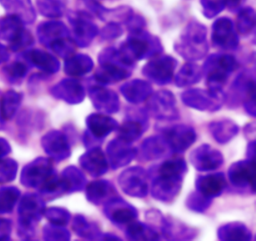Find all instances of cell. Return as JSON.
Listing matches in <instances>:
<instances>
[{
  "mask_svg": "<svg viewBox=\"0 0 256 241\" xmlns=\"http://www.w3.org/2000/svg\"><path fill=\"white\" fill-rule=\"evenodd\" d=\"M186 162L182 159H172L158 168L152 179V194L156 200L172 202L182 192V180L186 174Z\"/></svg>",
  "mask_w": 256,
  "mask_h": 241,
  "instance_id": "6da1fadb",
  "label": "cell"
},
{
  "mask_svg": "<svg viewBox=\"0 0 256 241\" xmlns=\"http://www.w3.org/2000/svg\"><path fill=\"white\" fill-rule=\"evenodd\" d=\"M175 50L178 54L189 62L204 59L209 52V45L206 42V29L202 24L192 22L182 32L179 42H176Z\"/></svg>",
  "mask_w": 256,
  "mask_h": 241,
  "instance_id": "7a4b0ae2",
  "label": "cell"
},
{
  "mask_svg": "<svg viewBox=\"0 0 256 241\" xmlns=\"http://www.w3.org/2000/svg\"><path fill=\"white\" fill-rule=\"evenodd\" d=\"M236 69L238 62L232 55H212L204 65V74H206L210 92L224 94L228 76Z\"/></svg>",
  "mask_w": 256,
  "mask_h": 241,
  "instance_id": "3957f363",
  "label": "cell"
},
{
  "mask_svg": "<svg viewBox=\"0 0 256 241\" xmlns=\"http://www.w3.org/2000/svg\"><path fill=\"white\" fill-rule=\"evenodd\" d=\"M119 50L130 62L135 64L138 60L160 55L162 52V46L155 36L139 32L132 34V36L129 38V40L124 42Z\"/></svg>",
  "mask_w": 256,
  "mask_h": 241,
  "instance_id": "277c9868",
  "label": "cell"
},
{
  "mask_svg": "<svg viewBox=\"0 0 256 241\" xmlns=\"http://www.w3.org/2000/svg\"><path fill=\"white\" fill-rule=\"evenodd\" d=\"M182 100L185 105L200 112H218L224 104L225 95L215 94L202 89H192L182 92Z\"/></svg>",
  "mask_w": 256,
  "mask_h": 241,
  "instance_id": "5b68a950",
  "label": "cell"
},
{
  "mask_svg": "<svg viewBox=\"0 0 256 241\" xmlns=\"http://www.w3.org/2000/svg\"><path fill=\"white\" fill-rule=\"evenodd\" d=\"M122 192L132 198H145L149 192V175L142 168H130L119 178Z\"/></svg>",
  "mask_w": 256,
  "mask_h": 241,
  "instance_id": "8992f818",
  "label": "cell"
},
{
  "mask_svg": "<svg viewBox=\"0 0 256 241\" xmlns=\"http://www.w3.org/2000/svg\"><path fill=\"white\" fill-rule=\"evenodd\" d=\"M148 110L158 120H176L179 110L174 94L166 90L155 92L148 102Z\"/></svg>",
  "mask_w": 256,
  "mask_h": 241,
  "instance_id": "52a82bcc",
  "label": "cell"
},
{
  "mask_svg": "<svg viewBox=\"0 0 256 241\" xmlns=\"http://www.w3.org/2000/svg\"><path fill=\"white\" fill-rule=\"evenodd\" d=\"M54 174L52 160L45 158H38L32 162L28 164L22 172V184L28 188H40Z\"/></svg>",
  "mask_w": 256,
  "mask_h": 241,
  "instance_id": "ba28073f",
  "label": "cell"
},
{
  "mask_svg": "<svg viewBox=\"0 0 256 241\" xmlns=\"http://www.w3.org/2000/svg\"><path fill=\"white\" fill-rule=\"evenodd\" d=\"M178 62L172 56H162L152 60L142 70V74L150 80L159 85L169 84L174 78Z\"/></svg>",
  "mask_w": 256,
  "mask_h": 241,
  "instance_id": "9c48e42d",
  "label": "cell"
},
{
  "mask_svg": "<svg viewBox=\"0 0 256 241\" xmlns=\"http://www.w3.org/2000/svg\"><path fill=\"white\" fill-rule=\"evenodd\" d=\"M162 138L168 142L172 152H184L196 142V132L192 128L186 125H178L165 130Z\"/></svg>",
  "mask_w": 256,
  "mask_h": 241,
  "instance_id": "30bf717a",
  "label": "cell"
},
{
  "mask_svg": "<svg viewBox=\"0 0 256 241\" xmlns=\"http://www.w3.org/2000/svg\"><path fill=\"white\" fill-rule=\"evenodd\" d=\"M45 212V204L39 195L28 194L20 202L19 215L22 228H32L42 219Z\"/></svg>",
  "mask_w": 256,
  "mask_h": 241,
  "instance_id": "8fae6325",
  "label": "cell"
},
{
  "mask_svg": "<svg viewBox=\"0 0 256 241\" xmlns=\"http://www.w3.org/2000/svg\"><path fill=\"white\" fill-rule=\"evenodd\" d=\"M190 162L199 172H212L224 164V156L210 145H202L192 152Z\"/></svg>",
  "mask_w": 256,
  "mask_h": 241,
  "instance_id": "7c38bea8",
  "label": "cell"
},
{
  "mask_svg": "<svg viewBox=\"0 0 256 241\" xmlns=\"http://www.w3.org/2000/svg\"><path fill=\"white\" fill-rule=\"evenodd\" d=\"M136 149L124 140H112L106 149V158L112 169L128 166L136 158Z\"/></svg>",
  "mask_w": 256,
  "mask_h": 241,
  "instance_id": "4fadbf2b",
  "label": "cell"
},
{
  "mask_svg": "<svg viewBox=\"0 0 256 241\" xmlns=\"http://www.w3.org/2000/svg\"><path fill=\"white\" fill-rule=\"evenodd\" d=\"M229 180L236 188H250L256 192V162L244 160L232 165L229 170Z\"/></svg>",
  "mask_w": 256,
  "mask_h": 241,
  "instance_id": "5bb4252c",
  "label": "cell"
},
{
  "mask_svg": "<svg viewBox=\"0 0 256 241\" xmlns=\"http://www.w3.org/2000/svg\"><path fill=\"white\" fill-rule=\"evenodd\" d=\"M42 145L44 152L56 162H64L72 154L68 138L62 132H50L42 138Z\"/></svg>",
  "mask_w": 256,
  "mask_h": 241,
  "instance_id": "9a60e30c",
  "label": "cell"
},
{
  "mask_svg": "<svg viewBox=\"0 0 256 241\" xmlns=\"http://www.w3.org/2000/svg\"><path fill=\"white\" fill-rule=\"evenodd\" d=\"M89 96L92 105L104 114H115L120 109L119 96L112 90L104 86H92L89 89Z\"/></svg>",
  "mask_w": 256,
  "mask_h": 241,
  "instance_id": "2e32d148",
  "label": "cell"
},
{
  "mask_svg": "<svg viewBox=\"0 0 256 241\" xmlns=\"http://www.w3.org/2000/svg\"><path fill=\"white\" fill-rule=\"evenodd\" d=\"M52 96L62 100L68 104L76 105L84 102L85 90L79 82L74 79H65L52 89Z\"/></svg>",
  "mask_w": 256,
  "mask_h": 241,
  "instance_id": "e0dca14e",
  "label": "cell"
},
{
  "mask_svg": "<svg viewBox=\"0 0 256 241\" xmlns=\"http://www.w3.org/2000/svg\"><path fill=\"white\" fill-rule=\"evenodd\" d=\"M79 164L85 172L94 178L106 174L109 170V162L100 148H92L85 152L79 160Z\"/></svg>",
  "mask_w": 256,
  "mask_h": 241,
  "instance_id": "ac0fdd59",
  "label": "cell"
},
{
  "mask_svg": "<svg viewBox=\"0 0 256 241\" xmlns=\"http://www.w3.org/2000/svg\"><path fill=\"white\" fill-rule=\"evenodd\" d=\"M105 214L112 222L120 225L130 224L138 216L136 209L119 196L105 205Z\"/></svg>",
  "mask_w": 256,
  "mask_h": 241,
  "instance_id": "d6986e66",
  "label": "cell"
},
{
  "mask_svg": "<svg viewBox=\"0 0 256 241\" xmlns=\"http://www.w3.org/2000/svg\"><path fill=\"white\" fill-rule=\"evenodd\" d=\"M212 42L215 46L224 50H234L239 45V39L235 34L232 22L229 19H222L215 22Z\"/></svg>",
  "mask_w": 256,
  "mask_h": 241,
  "instance_id": "ffe728a7",
  "label": "cell"
},
{
  "mask_svg": "<svg viewBox=\"0 0 256 241\" xmlns=\"http://www.w3.org/2000/svg\"><path fill=\"white\" fill-rule=\"evenodd\" d=\"M86 196L88 200L94 205H106L108 202L118 198V192L112 182H105V180H98V182H92L88 185Z\"/></svg>",
  "mask_w": 256,
  "mask_h": 241,
  "instance_id": "44dd1931",
  "label": "cell"
},
{
  "mask_svg": "<svg viewBox=\"0 0 256 241\" xmlns=\"http://www.w3.org/2000/svg\"><path fill=\"white\" fill-rule=\"evenodd\" d=\"M90 134L96 139H104L115 130H119V124L112 118L102 114H92L86 119Z\"/></svg>",
  "mask_w": 256,
  "mask_h": 241,
  "instance_id": "7402d4cb",
  "label": "cell"
},
{
  "mask_svg": "<svg viewBox=\"0 0 256 241\" xmlns=\"http://www.w3.org/2000/svg\"><path fill=\"white\" fill-rule=\"evenodd\" d=\"M125 99L132 104H142L150 99L152 94V88L149 82L144 80H132L122 85L120 89Z\"/></svg>",
  "mask_w": 256,
  "mask_h": 241,
  "instance_id": "603a6c76",
  "label": "cell"
},
{
  "mask_svg": "<svg viewBox=\"0 0 256 241\" xmlns=\"http://www.w3.org/2000/svg\"><path fill=\"white\" fill-rule=\"evenodd\" d=\"M226 185L228 182L224 174L206 175V176H200L196 180L198 192L209 199L222 195Z\"/></svg>",
  "mask_w": 256,
  "mask_h": 241,
  "instance_id": "cb8c5ba5",
  "label": "cell"
},
{
  "mask_svg": "<svg viewBox=\"0 0 256 241\" xmlns=\"http://www.w3.org/2000/svg\"><path fill=\"white\" fill-rule=\"evenodd\" d=\"M38 35L42 45L52 48L56 42L68 39L69 32L62 22H45L39 26Z\"/></svg>",
  "mask_w": 256,
  "mask_h": 241,
  "instance_id": "d4e9b609",
  "label": "cell"
},
{
  "mask_svg": "<svg viewBox=\"0 0 256 241\" xmlns=\"http://www.w3.org/2000/svg\"><path fill=\"white\" fill-rule=\"evenodd\" d=\"M170 148L164 138L152 136L145 140L140 148V156L145 162H152V160L162 159L166 156Z\"/></svg>",
  "mask_w": 256,
  "mask_h": 241,
  "instance_id": "484cf974",
  "label": "cell"
},
{
  "mask_svg": "<svg viewBox=\"0 0 256 241\" xmlns=\"http://www.w3.org/2000/svg\"><path fill=\"white\" fill-rule=\"evenodd\" d=\"M132 75V69L116 66V65H100L99 70L95 74V80L100 84H115L126 79Z\"/></svg>",
  "mask_w": 256,
  "mask_h": 241,
  "instance_id": "4316f807",
  "label": "cell"
},
{
  "mask_svg": "<svg viewBox=\"0 0 256 241\" xmlns=\"http://www.w3.org/2000/svg\"><path fill=\"white\" fill-rule=\"evenodd\" d=\"M72 26H74V36H75V42H76L79 46L86 48L88 45H90V42H92L95 36L98 34V29L94 24L89 22L86 19H82V18L78 16L76 19H72Z\"/></svg>",
  "mask_w": 256,
  "mask_h": 241,
  "instance_id": "83f0119b",
  "label": "cell"
},
{
  "mask_svg": "<svg viewBox=\"0 0 256 241\" xmlns=\"http://www.w3.org/2000/svg\"><path fill=\"white\" fill-rule=\"evenodd\" d=\"M209 132L220 144L232 142L239 132V126L232 120H219L209 125Z\"/></svg>",
  "mask_w": 256,
  "mask_h": 241,
  "instance_id": "f1b7e54d",
  "label": "cell"
},
{
  "mask_svg": "<svg viewBox=\"0 0 256 241\" xmlns=\"http://www.w3.org/2000/svg\"><path fill=\"white\" fill-rule=\"evenodd\" d=\"M92 69H94V62L92 58L84 54L72 55L65 62V72L72 78L84 76Z\"/></svg>",
  "mask_w": 256,
  "mask_h": 241,
  "instance_id": "f546056e",
  "label": "cell"
},
{
  "mask_svg": "<svg viewBox=\"0 0 256 241\" xmlns=\"http://www.w3.org/2000/svg\"><path fill=\"white\" fill-rule=\"evenodd\" d=\"M0 2L8 12L19 18L22 22L32 24L35 20V12L30 0H0Z\"/></svg>",
  "mask_w": 256,
  "mask_h": 241,
  "instance_id": "4dcf8cb0",
  "label": "cell"
},
{
  "mask_svg": "<svg viewBox=\"0 0 256 241\" xmlns=\"http://www.w3.org/2000/svg\"><path fill=\"white\" fill-rule=\"evenodd\" d=\"M256 90V72H245L235 80L232 86V99L242 98L245 102L248 96Z\"/></svg>",
  "mask_w": 256,
  "mask_h": 241,
  "instance_id": "1f68e13d",
  "label": "cell"
},
{
  "mask_svg": "<svg viewBox=\"0 0 256 241\" xmlns=\"http://www.w3.org/2000/svg\"><path fill=\"white\" fill-rule=\"evenodd\" d=\"M26 58L32 65H35L48 74H55L60 70V62H58L56 58L48 54V52H40V50H32V52H28Z\"/></svg>",
  "mask_w": 256,
  "mask_h": 241,
  "instance_id": "d6a6232c",
  "label": "cell"
},
{
  "mask_svg": "<svg viewBox=\"0 0 256 241\" xmlns=\"http://www.w3.org/2000/svg\"><path fill=\"white\" fill-rule=\"evenodd\" d=\"M62 182L66 194L82 192L84 188H86V179L84 174L75 166H69L62 172Z\"/></svg>",
  "mask_w": 256,
  "mask_h": 241,
  "instance_id": "836d02e7",
  "label": "cell"
},
{
  "mask_svg": "<svg viewBox=\"0 0 256 241\" xmlns=\"http://www.w3.org/2000/svg\"><path fill=\"white\" fill-rule=\"evenodd\" d=\"M202 75H204V69H202L199 65L189 62L179 70L176 78H175V82L180 88L192 86V85L198 84L202 80Z\"/></svg>",
  "mask_w": 256,
  "mask_h": 241,
  "instance_id": "e575fe53",
  "label": "cell"
},
{
  "mask_svg": "<svg viewBox=\"0 0 256 241\" xmlns=\"http://www.w3.org/2000/svg\"><path fill=\"white\" fill-rule=\"evenodd\" d=\"M145 129H146V122L142 119H128L122 126H119L118 139L132 144L144 134Z\"/></svg>",
  "mask_w": 256,
  "mask_h": 241,
  "instance_id": "d590c367",
  "label": "cell"
},
{
  "mask_svg": "<svg viewBox=\"0 0 256 241\" xmlns=\"http://www.w3.org/2000/svg\"><path fill=\"white\" fill-rule=\"evenodd\" d=\"M22 22L19 18L5 16L0 19V39L12 42L22 34Z\"/></svg>",
  "mask_w": 256,
  "mask_h": 241,
  "instance_id": "8d00e7d4",
  "label": "cell"
},
{
  "mask_svg": "<svg viewBox=\"0 0 256 241\" xmlns=\"http://www.w3.org/2000/svg\"><path fill=\"white\" fill-rule=\"evenodd\" d=\"M164 234L170 241H185L192 239L196 232L188 228L186 225L176 222V220L168 219L164 224Z\"/></svg>",
  "mask_w": 256,
  "mask_h": 241,
  "instance_id": "74e56055",
  "label": "cell"
},
{
  "mask_svg": "<svg viewBox=\"0 0 256 241\" xmlns=\"http://www.w3.org/2000/svg\"><path fill=\"white\" fill-rule=\"evenodd\" d=\"M219 238L222 241H250L252 232L245 225L240 222H232L225 225L219 230Z\"/></svg>",
  "mask_w": 256,
  "mask_h": 241,
  "instance_id": "f35d334b",
  "label": "cell"
},
{
  "mask_svg": "<svg viewBox=\"0 0 256 241\" xmlns=\"http://www.w3.org/2000/svg\"><path fill=\"white\" fill-rule=\"evenodd\" d=\"M22 94L16 92H6L0 99V112L2 120H10L22 104Z\"/></svg>",
  "mask_w": 256,
  "mask_h": 241,
  "instance_id": "ab89813d",
  "label": "cell"
},
{
  "mask_svg": "<svg viewBox=\"0 0 256 241\" xmlns=\"http://www.w3.org/2000/svg\"><path fill=\"white\" fill-rule=\"evenodd\" d=\"M126 234L130 241H160L156 232H154L150 228L145 226L144 224H140V222L130 225Z\"/></svg>",
  "mask_w": 256,
  "mask_h": 241,
  "instance_id": "60d3db41",
  "label": "cell"
},
{
  "mask_svg": "<svg viewBox=\"0 0 256 241\" xmlns=\"http://www.w3.org/2000/svg\"><path fill=\"white\" fill-rule=\"evenodd\" d=\"M20 198V192L16 188H0V212H12Z\"/></svg>",
  "mask_w": 256,
  "mask_h": 241,
  "instance_id": "b9f144b4",
  "label": "cell"
},
{
  "mask_svg": "<svg viewBox=\"0 0 256 241\" xmlns=\"http://www.w3.org/2000/svg\"><path fill=\"white\" fill-rule=\"evenodd\" d=\"M42 192L44 195H46L48 198H50V199H55V198L62 196V194H66L64 190V185H62V176H58L54 172L52 175V178L42 188Z\"/></svg>",
  "mask_w": 256,
  "mask_h": 241,
  "instance_id": "7bdbcfd3",
  "label": "cell"
},
{
  "mask_svg": "<svg viewBox=\"0 0 256 241\" xmlns=\"http://www.w3.org/2000/svg\"><path fill=\"white\" fill-rule=\"evenodd\" d=\"M40 12L50 18H58L62 14L65 6V0H39Z\"/></svg>",
  "mask_w": 256,
  "mask_h": 241,
  "instance_id": "ee69618b",
  "label": "cell"
},
{
  "mask_svg": "<svg viewBox=\"0 0 256 241\" xmlns=\"http://www.w3.org/2000/svg\"><path fill=\"white\" fill-rule=\"evenodd\" d=\"M256 25V12L252 9H246L239 15L238 19V29L242 34H248L252 32Z\"/></svg>",
  "mask_w": 256,
  "mask_h": 241,
  "instance_id": "f6af8a7d",
  "label": "cell"
},
{
  "mask_svg": "<svg viewBox=\"0 0 256 241\" xmlns=\"http://www.w3.org/2000/svg\"><path fill=\"white\" fill-rule=\"evenodd\" d=\"M18 164L12 159H5L0 162V184L12 182L16 176Z\"/></svg>",
  "mask_w": 256,
  "mask_h": 241,
  "instance_id": "bcb514c9",
  "label": "cell"
},
{
  "mask_svg": "<svg viewBox=\"0 0 256 241\" xmlns=\"http://www.w3.org/2000/svg\"><path fill=\"white\" fill-rule=\"evenodd\" d=\"M210 204H212V199L204 196L199 192H192L189 196V199H188V206L192 210H194V212H205L206 209H209Z\"/></svg>",
  "mask_w": 256,
  "mask_h": 241,
  "instance_id": "7dc6e473",
  "label": "cell"
},
{
  "mask_svg": "<svg viewBox=\"0 0 256 241\" xmlns=\"http://www.w3.org/2000/svg\"><path fill=\"white\" fill-rule=\"evenodd\" d=\"M48 220L52 222V225H56V226H64L69 222L70 220V214L69 212H66L65 209H60V208H52L49 209L46 212Z\"/></svg>",
  "mask_w": 256,
  "mask_h": 241,
  "instance_id": "c3c4849f",
  "label": "cell"
},
{
  "mask_svg": "<svg viewBox=\"0 0 256 241\" xmlns=\"http://www.w3.org/2000/svg\"><path fill=\"white\" fill-rule=\"evenodd\" d=\"M45 241H69L70 234L62 228L56 226V225H52V226H46L44 230Z\"/></svg>",
  "mask_w": 256,
  "mask_h": 241,
  "instance_id": "681fc988",
  "label": "cell"
},
{
  "mask_svg": "<svg viewBox=\"0 0 256 241\" xmlns=\"http://www.w3.org/2000/svg\"><path fill=\"white\" fill-rule=\"evenodd\" d=\"M5 72H6L8 78H9L10 82H18L22 79V78L26 75L28 72V68L26 65L22 64V62H12V65L6 66L5 69Z\"/></svg>",
  "mask_w": 256,
  "mask_h": 241,
  "instance_id": "f907efd6",
  "label": "cell"
},
{
  "mask_svg": "<svg viewBox=\"0 0 256 241\" xmlns=\"http://www.w3.org/2000/svg\"><path fill=\"white\" fill-rule=\"evenodd\" d=\"M74 229L79 235L85 238H92L96 232L95 226H92L90 222H88L86 219L82 216H76L74 220Z\"/></svg>",
  "mask_w": 256,
  "mask_h": 241,
  "instance_id": "816d5d0a",
  "label": "cell"
},
{
  "mask_svg": "<svg viewBox=\"0 0 256 241\" xmlns=\"http://www.w3.org/2000/svg\"><path fill=\"white\" fill-rule=\"evenodd\" d=\"M226 0H202V6H204L205 15L209 18L215 16L219 14L222 9Z\"/></svg>",
  "mask_w": 256,
  "mask_h": 241,
  "instance_id": "f5cc1de1",
  "label": "cell"
},
{
  "mask_svg": "<svg viewBox=\"0 0 256 241\" xmlns=\"http://www.w3.org/2000/svg\"><path fill=\"white\" fill-rule=\"evenodd\" d=\"M32 44V38L29 32H26L24 30L22 34L16 40H14L12 42H10V48H12L14 52H19V50L25 49V48L30 46Z\"/></svg>",
  "mask_w": 256,
  "mask_h": 241,
  "instance_id": "db71d44e",
  "label": "cell"
},
{
  "mask_svg": "<svg viewBox=\"0 0 256 241\" xmlns=\"http://www.w3.org/2000/svg\"><path fill=\"white\" fill-rule=\"evenodd\" d=\"M244 106H245V110H246V112L250 115V116L256 118V90L254 92H252L246 99H245Z\"/></svg>",
  "mask_w": 256,
  "mask_h": 241,
  "instance_id": "11a10c76",
  "label": "cell"
},
{
  "mask_svg": "<svg viewBox=\"0 0 256 241\" xmlns=\"http://www.w3.org/2000/svg\"><path fill=\"white\" fill-rule=\"evenodd\" d=\"M122 30L120 29V26L118 25H110V26L105 28L104 32H102V38L104 39H115L119 35H122Z\"/></svg>",
  "mask_w": 256,
  "mask_h": 241,
  "instance_id": "9f6ffc18",
  "label": "cell"
},
{
  "mask_svg": "<svg viewBox=\"0 0 256 241\" xmlns=\"http://www.w3.org/2000/svg\"><path fill=\"white\" fill-rule=\"evenodd\" d=\"M10 152H12V149H10L9 142L4 139H0V159L6 156Z\"/></svg>",
  "mask_w": 256,
  "mask_h": 241,
  "instance_id": "6f0895ef",
  "label": "cell"
},
{
  "mask_svg": "<svg viewBox=\"0 0 256 241\" xmlns=\"http://www.w3.org/2000/svg\"><path fill=\"white\" fill-rule=\"evenodd\" d=\"M248 158L256 162V142H252L248 148Z\"/></svg>",
  "mask_w": 256,
  "mask_h": 241,
  "instance_id": "680465c9",
  "label": "cell"
},
{
  "mask_svg": "<svg viewBox=\"0 0 256 241\" xmlns=\"http://www.w3.org/2000/svg\"><path fill=\"white\" fill-rule=\"evenodd\" d=\"M8 59H9V52L4 45L0 44V65L6 62Z\"/></svg>",
  "mask_w": 256,
  "mask_h": 241,
  "instance_id": "91938a15",
  "label": "cell"
},
{
  "mask_svg": "<svg viewBox=\"0 0 256 241\" xmlns=\"http://www.w3.org/2000/svg\"><path fill=\"white\" fill-rule=\"evenodd\" d=\"M99 241H122V240H120L119 238H116L115 235L108 234V235H104V236H102Z\"/></svg>",
  "mask_w": 256,
  "mask_h": 241,
  "instance_id": "94428289",
  "label": "cell"
},
{
  "mask_svg": "<svg viewBox=\"0 0 256 241\" xmlns=\"http://www.w3.org/2000/svg\"><path fill=\"white\" fill-rule=\"evenodd\" d=\"M0 99H2V98H0ZM2 112H0V126H2Z\"/></svg>",
  "mask_w": 256,
  "mask_h": 241,
  "instance_id": "6125c7cd",
  "label": "cell"
},
{
  "mask_svg": "<svg viewBox=\"0 0 256 241\" xmlns=\"http://www.w3.org/2000/svg\"><path fill=\"white\" fill-rule=\"evenodd\" d=\"M5 224H6V222H0V228H2V225H5Z\"/></svg>",
  "mask_w": 256,
  "mask_h": 241,
  "instance_id": "be15d7a7",
  "label": "cell"
},
{
  "mask_svg": "<svg viewBox=\"0 0 256 241\" xmlns=\"http://www.w3.org/2000/svg\"><path fill=\"white\" fill-rule=\"evenodd\" d=\"M254 42L256 44V34H255V36H254Z\"/></svg>",
  "mask_w": 256,
  "mask_h": 241,
  "instance_id": "e7e4bbea",
  "label": "cell"
}]
</instances>
